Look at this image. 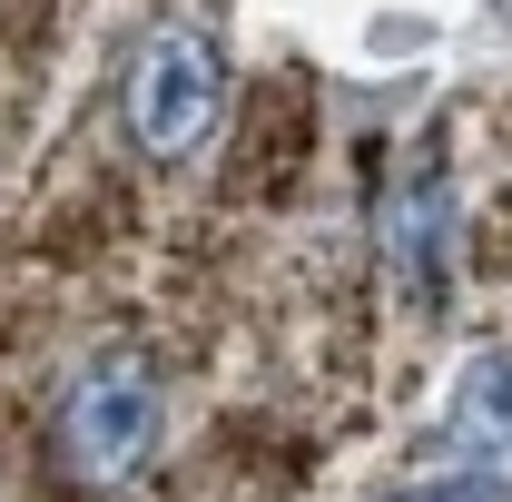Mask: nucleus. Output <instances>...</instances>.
I'll return each mask as SVG.
<instances>
[{
	"instance_id": "obj_1",
	"label": "nucleus",
	"mask_w": 512,
	"mask_h": 502,
	"mask_svg": "<svg viewBox=\"0 0 512 502\" xmlns=\"http://www.w3.org/2000/svg\"><path fill=\"white\" fill-rule=\"evenodd\" d=\"M50 443H60L69 483H89V493L128 483V473L158 453V375H148L138 355H119V345H109V355H89V365L60 384Z\"/></svg>"
},
{
	"instance_id": "obj_3",
	"label": "nucleus",
	"mask_w": 512,
	"mask_h": 502,
	"mask_svg": "<svg viewBox=\"0 0 512 502\" xmlns=\"http://www.w3.org/2000/svg\"><path fill=\"white\" fill-rule=\"evenodd\" d=\"M453 473H512V355H473L453 384V424H444Z\"/></svg>"
},
{
	"instance_id": "obj_4",
	"label": "nucleus",
	"mask_w": 512,
	"mask_h": 502,
	"mask_svg": "<svg viewBox=\"0 0 512 502\" xmlns=\"http://www.w3.org/2000/svg\"><path fill=\"white\" fill-rule=\"evenodd\" d=\"M384 256L404 266L414 296L444 286V168H404L394 197H384Z\"/></svg>"
},
{
	"instance_id": "obj_2",
	"label": "nucleus",
	"mask_w": 512,
	"mask_h": 502,
	"mask_svg": "<svg viewBox=\"0 0 512 502\" xmlns=\"http://www.w3.org/2000/svg\"><path fill=\"white\" fill-rule=\"evenodd\" d=\"M227 109V60H217V40L207 30H158L138 69H128V128H138V148L148 158H188L197 138L217 128Z\"/></svg>"
},
{
	"instance_id": "obj_5",
	"label": "nucleus",
	"mask_w": 512,
	"mask_h": 502,
	"mask_svg": "<svg viewBox=\"0 0 512 502\" xmlns=\"http://www.w3.org/2000/svg\"><path fill=\"white\" fill-rule=\"evenodd\" d=\"M384 502H512V473H434V483H404Z\"/></svg>"
}]
</instances>
